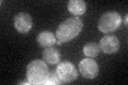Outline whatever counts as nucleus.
<instances>
[{
	"mask_svg": "<svg viewBox=\"0 0 128 85\" xmlns=\"http://www.w3.org/2000/svg\"><path fill=\"white\" fill-rule=\"evenodd\" d=\"M82 27H83L82 20L78 17H72L64 20L63 22L60 23V26L58 27L57 31H56L57 40H60L62 43L70 42V40L75 38L80 33Z\"/></svg>",
	"mask_w": 128,
	"mask_h": 85,
	"instance_id": "f257e3e1",
	"label": "nucleus"
},
{
	"mask_svg": "<svg viewBox=\"0 0 128 85\" xmlns=\"http://www.w3.org/2000/svg\"><path fill=\"white\" fill-rule=\"evenodd\" d=\"M49 75L47 64L43 61L34 60L27 66V79L31 84H44Z\"/></svg>",
	"mask_w": 128,
	"mask_h": 85,
	"instance_id": "f03ea898",
	"label": "nucleus"
},
{
	"mask_svg": "<svg viewBox=\"0 0 128 85\" xmlns=\"http://www.w3.org/2000/svg\"><path fill=\"white\" fill-rule=\"evenodd\" d=\"M122 23L121 15L116 12H107L102 14L99 18L97 27L104 33H111L115 30H118Z\"/></svg>",
	"mask_w": 128,
	"mask_h": 85,
	"instance_id": "7ed1b4c3",
	"label": "nucleus"
},
{
	"mask_svg": "<svg viewBox=\"0 0 128 85\" xmlns=\"http://www.w3.org/2000/svg\"><path fill=\"white\" fill-rule=\"evenodd\" d=\"M57 75L62 83H70L78 77V72L70 62H62L57 67Z\"/></svg>",
	"mask_w": 128,
	"mask_h": 85,
	"instance_id": "20e7f679",
	"label": "nucleus"
},
{
	"mask_svg": "<svg viewBox=\"0 0 128 85\" xmlns=\"http://www.w3.org/2000/svg\"><path fill=\"white\" fill-rule=\"evenodd\" d=\"M79 71L86 79H94L99 72L98 64L91 58L83 59L79 63Z\"/></svg>",
	"mask_w": 128,
	"mask_h": 85,
	"instance_id": "39448f33",
	"label": "nucleus"
},
{
	"mask_svg": "<svg viewBox=\"0 0 128 85\" xmlns=\"http://www.w3.org/2000/svg\"><path fill=\"white\" fill-rule=\"evenodd\" d=\"M98 45L102 52L107 54H112L118 52V50L120 49V40L116 36L106 35L100 39Z\"/></svg>",
	"mask_w": 128,
	"mask_h": 85,
	"instance_id": "423d86ee",
	"label": "nucleus"
},
{
	"mask_svg": "<svg viewBox=\"0 0 128 85\" xmlns=\"http://www.w3.org/2000/svg\"><path fill=\"white\" fill-rule=\"evenodd\" d=\"M13 23L19 33H28L32 28V17L27 13H18L14 17Z\"/></svg>",
	"mask_w": 128,
	"mask_h": 85,
	"instance_id": "0eeeda50",
	"label": "nucleus"
},
{
	"mask_svg": "<svg viewBox=\"0 0 128 85\" xmlns=\"http://www.w3.org/2000/svg\"><path fill=\"white\" fill-rule=\"evenodd\" d=\"M56 35L52 33V32H49V31H43L41 33H38L36 40H38V44L41 47L43 48H48V47H52L57 39H56Z\"/></svg>",
	"mask_w": 128,
	"mask_h": 85,
	"instance_id": "6e6552de",
	"label": "nucleus"
},
{
	"mask_svg": "<svg viewBox=\"0 0 128 85\" xmlns=\"http://www.w3.org/2000/svg\"><path fill=\"white\" fill-rule=\"evenodd\" d=\"M67 9L73 15L80 16L86 11V4L83 0H70L67 3Z\"/></svg>",
	"mask_w": 128,
	"mask_h": 85,
	"instance_id": "1a4fd4ad",
	"label": "nucleus"
},
{
	"mask_svg": "<svg viewBox=\"0 0 128 85\" xmlns=\"http://www.w3.org/2000/svg\"><path fill=\"white\" fill-rule=\"evenodd\" d=\"M60 52L59 50L54 49L52 47L45 48V50L43 51V60L45 61V63L50 64V65H54V64L59 63L60 61Z\"/></svg>",
	"mask_w": 128,
	"mask_h": 85,
	"instance_id": "9d476101",
	"label": "nucleus"
},
{
	"mask_svg": "<svg viewBox=\"0 0 128 85\" xmlns=\"http://www.w3.org/2000/svg\"><path fill=\"white\" fill-rule=\"evenodd\" d=\"M99 51H100V48H99V45L95 42H90L86 43L84 46H83V53H84L86 56L88 58H95L97 56Z\"/></svg>",
	"mask_w": 128,
	"mask_h": 85,
	"instance_id": "9b49d317",
	"label": "nucleus"
},
{
	"mask_svg": "<svg viewBox=\"0 0 128 85\" xmlns=\"http://www.w3.org/2000/svg\"><path fill=\"white\" fill-rule=\"evenodd\" d=\"M60 83H62V82H61V80L59 79V77L57 75V71H51V72H49V75H48L47 79H46L44 84H46V85H58Z\"/></svg>",
	"mask_w": 128,
	"mask_h": 85,
	"instance_id": "f8f14e48",
	"label": "nucleus"
},
{
	"mask_svg": "<svg viewBox=\"0 0 128 85\" xmlns=\"http://www.w3.org/2000/svg\"><path fill=\"white\" fill-rule=\"evenodd\" d=\"M18 84H25V85H30L31 83L29 82V81H22V82H19Z\"/></svg>",
	"mask_w": 128,
	"mask_h": 85,
	"instance_id": "ddd939ff",
	"label": "nucleus"
},
{
	"mask_svg": "<svg viewBox=\"0 0 128 85\" xmlns=\"http://www.w3.org/2000/svg\"><path fill=\"white\" fill-rule=\"evenodd\" d=\"M125 23H126V25H127V15L125 16Z\"/></svg>",
	"mask_w": 128,
	"mask_h": 85,
	"instance_id": "4468645a",
	"label": "nucleus"
}]
</instances>
